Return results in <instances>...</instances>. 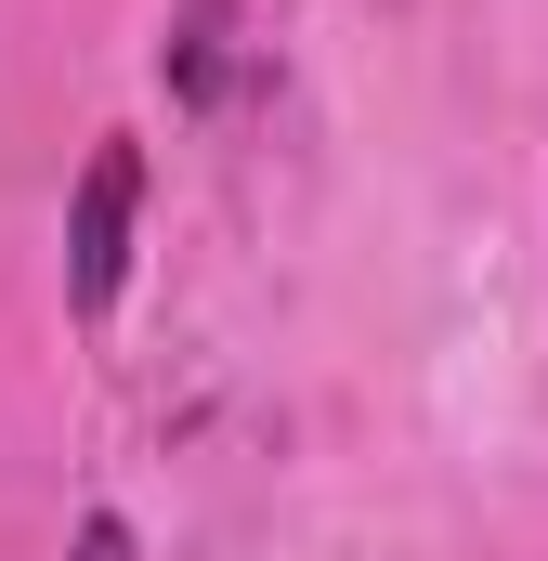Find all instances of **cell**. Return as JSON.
<instances>
[{
    "label": "cell",
    "mask_w": 548,
    "mask_h": 561,
    "mask_svg": "<svg viewBox=\"0 0 548 561\" xmlns=\"http://www.w3.org/2000/svg\"><path fill=\"white\" fill-rule=\"evenodd\" d=\"M132 209H144V157L132 144H92L79 157V209H66V300L105 313L132 275Z\"/></svg>",
    "instance_id": "obj_1"
},
{
    "label": "cell",
    "mask_w": 548,
    "mask_h": 561,
    "mask_svg": "<svg viewBox=\"0 0 548 561\" xmlns=\"http://www.w3.org/2000/svg\"><path fill=\"white\" fill-rule=\"evenodd\" d=\"M222 26H236V0H183V39H170V79L209 105L222 92Z\"/></svg>",
    "instance_id": "obj_2"
},
{
    "label": "cell",
    "mask_w": 548,
    "mask_h": 561,
    "mask_svg": "<svg viewBox=\"0 0 548 561\" xmlns=\"http://www.w3.org/2000/svg\"><path fill=\"white\" fill-rule=\"evenodd\" d=\"M79 561H132V523H118V510H92V523H79Z\"/></svg>",
    "instance_id": "obj_3"
}]
</instances>
